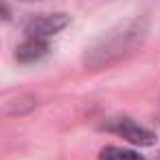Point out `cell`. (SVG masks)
<instances>
[{"label":"cell","mask_w":160,"mask_h":160,"mask_svg":"<svg viewBox=\"0 0 160 160\" xmlns=\"http://www.w3.org/2000/svg\"><path fill=\"white\" fill-rule=\"evenodd\" d=\"M108 132L116 134V136H123L125 140L134 142V145H140V147H147V145H153L156 142V134L145 129L142 125L134 123L132 118H112L103 125Z\"/></svg>","instance_id":"cell-1"},{"label":"cell","mask_w":160,"mask_h":160,"mask_svg":"<svg viewBox=\"0 0 160 160\" xmlns=\"http://www.w3.org/2000/svg\"><path fill=\"white\" fill-rule=\"evenodd\" d=\"M68 24V16L66 13H53V16H38L27 24V35L31 40H46L55 33H59L64 27Z\"/></svg>","instance_id":"cell-2"},{"label":"cell","mask_w":160,"mask_h":160,"mask_svg":"<svg viewBox=\"0 0 160 160\" xmlns=\"http://www.w3.org/2000/svg\"><path fill=\"white\" fill-rule=\"evenodd\" d=\"M46 55V42H42V40H27V42H22L18 48H16V59L18 62H22V64H33V62H38V59H42Z\"/></svg>","instance_id":"cell-3"},{"label":"cell","mask_w":160,"mask_h":160,"mask_svg":"<svg viewBox=\"0 0 160 160\" xmlns=\"http://www.w3.org/2000/svg\"><path fill=\"white\" fill-rule=\"evenodd\" d=\"M99 160H145L140 153L132 151V149H123V147H105L99 153Z\"/></svg>","instance_id":"cell-4"},{"label":"cell","mask_w":160,"mask_h":160,"mask_svg":"<svg viewBox=\"0 0 160 160\" xmlns=\"http://www.w3.org/2000/svg\"><path fill=\"white\" fill-rule=\"evenodd\" d=\"M27 2H31V0H27Z\"/></svg>","instance_id":"cell-5"}]
</instances>
